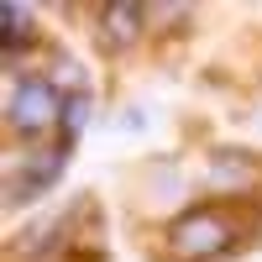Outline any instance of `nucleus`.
Returning <instances> with one entry per match:
<instances>
[{
	"label": "nucleus",
	"instance_id": "obj_2",
	"mask_svg": "<svg viewBox=\"0 0 262 262\" xmlns=\"http://www.w3.org/2000/svg\"><path fill=\"white\" fill-rule=\"evenodd\" d=\"M6 121L21 142H37V137H48L53 126H63V95H58V84L53 79H21L11 100H6Z\"/></svg>",
	"mask_w": 262,
	"mask_h": 262
},
{
	"label": "nucleus",
	"instance_id": "obj_4",
	"mask_svg": "<svg viewBox=\"0 0 262 262\" xmlns=\"http://www.w3.org/2000/svg\"><path fill=\"white\" fill-rule=\"evenodd\" d=\"M58 163H63L58 152H53V158H32V163H27V173H21V179H27V184H21V189L11 194V200H27V194H37V189H48V184L58 179Z\"/></svg>",
	"mask_w": 262,
	"mask_h": 262
},
{
	"label": "nucleus",
	"instance_id": "obj_6",
	"mask_svg": "<svg viewBox=\"0 0 262 262\" xmlns=\"http://www.w3.org/2000/svg\"><path fill=\"white\" fill-rule=\"evenodd\" d=\"M6 21H11V37H6V53L16 58V53L27 48V42H32V16L21 11V6H6Z\"/></svg>",
	"mask_w": 262,
	"mask_h": 262
},
{
	"label": "nucleus",
	"instance_id": "obj_5",
	"mask_svg": "<svg viewBox=\"0 0 262 262\" xmlns=\"http://www.w3.org/2000/svg\"><path fill=\"white\" fill-rule=\"evenodd\" d=\"M90 126V95H69L63 100V142H74Z\"/></svg>",
	"mask_w": 262,
	"mask_h": 262
},
{
	"label": "nucleus",
	"instance_id": "obj_3",
	"mask_svg": "<svg viewBox=\"0 0 262 262\" xmlns=\"http://www.w3.org/2000/svg\"><path fill=\"white\" fill-rule=\"evenodd\" d=\"M142 6L137 0H111V6H100V37L111 42V48H131V42L142 37Z\"/></svg>",
	"mask_w": 262,
	"mask_h": 262
},
{
	"label": "nucleus",
	"instance_id": "obj_1",
	"mask_svg": "<svg viewBox=\"0 0 262 262\" xmlns=\"http://www.w3.org/2000/svg\"><path fill=\"white\" fill-rule=\"evenodd\" d=\"M168 247L179 252V257H189V262L221 257V252H231V247H236V221H231L226 210H210V205L184 210L179 221L168 226Z\"/></svg>",
	"mask_w": 262,
	"mask_h": 262
}]
</instances>
